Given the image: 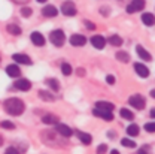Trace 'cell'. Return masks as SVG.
Returning <instances> with one entry per match:
<instances>
[{"label":"cell","mask_w":155,"mask_h":154,"mask_svg":"<svg viewBox=\"0 0 155 154\" xmlns=\"http://www.w3.org/2000/svg\"><path fill=\"white\" fill-rule=\"evenodd\" d=\"M3 106H5V111L9 114V115H21L25 109L24 106V102L21 99L17 97H9L3 102Z\"/></svg>","instance_id":"1"},{"label":"cell","mask_w":155,"mask_h":154,"mask_svg":"<svg viewBox=\"0 0 155 154\" xmlns=\"http://www.w3.org/2000/svg\"><path fill=\"white\" fill-rule=\"evenodd\" d=\"M49 40H51L55 46H63V45H64V42H66L64 32H63V30H54V32H51V35H49Z\"/></svg>","instance_id":"2"},{"label":"cell","mask_w":155,"mask_h":154,"mask_svg":"<svg viewBox=\"0 0 155 154\" xmlns=\"http://www.w3.org/2000/svg\"><path fill=\"white\" fill-rule=\"evenodd\" d=\"M128 103H130L131 106H134L136 109H145V106H146L145 97H142L140 94H133V96H130Z\"/></svg>","instance_id":"3"},{"label":"cell","mask_w":155,"mask_h":154,"mask_svg":"<svg viewBox=\"0 0 155 154\" xmlns=\"http://www.w3.org/2000/svg\"><path fill=\"white\" fill-rule=\"evenodd\" d=\"M61 12L66 15V17H73V15H76V6H75V3L73 2H64L63 5H61Z\"/></svg>","instance_id":"4"},{"label":"cell","mask_w":155,"mask_h":154,"mask_svg":"<svg viewBox=\"0 0 155 154\" xmlns=\"http://www.w3.org/2000/svg\"><path fill=\"white\" fill-rule=\"evenodd\" d=\"M145 5H146V2H145V0H131V2H130V5L127 6V12H128V14L139 12V11H142V9L145 8Z\"/></svg>","instance_id":"5"},{"label":"cell","mask_w":155,"mask_h":154,"mask_svg":"<svg viewBox=\"0 0 155 154\" xmlns=\"http://www.w3.org/2000/svg\"><path fill=\"white\" fill-rule=\"evenodd\" d=\"M93 114H94L96 117H100V118L106 120V121H112V120H114V114H112V111H106V109L94 108V109H93Z\"/></svg>","instance_id":"6"},{"label":"cell","mask_w":155,"mask_h":154,"mask_svg":"<svg viewBox=\"0 0 155 154\" xmlns=\"http://www.w3.org/2000/svg\"><path fill=\"white\" fill-rule=\"evenodd\" d=\"M55 132H57L58 135L64 136V138H70V136L73 135V130H72L69 126H66V124H61V123L55 124Z\"/></svg>","instance_id":"7"},{"label":"cell","mask_w":155,"mask_h":154,"mask_svg":"<svg viewBox=\"0 0 155 154\" xmlns=\"http://www.w3.org/2000/svg\"><path fill=\"white\" fill-rule=\"evenodd\" d=\"M14 87H15L17 90H21V91H28V90L31 88V82H30L28 79H18V81L14 84Z\"/></svg>","instance_id":"8"},{"label":"cell","mask_w":155,"mask_h":154,"mask_svg":"<svg viewBox=\"0 0 155 154\" xmlns=\"http://www.w3.org/2000/svg\"><path fill=\"white\" fill-rule=\"evenodd\" d=\"M134 70H136V74H137L140 78H148L149 77V69H148L145 64H142V63H136L134 64Z\"/></svg>","instance_id":"9"},{"label":"cell","mask_w":155,"mask_h":154,"mask_svg":"<svg viewBox=\"0 0 155 154\" xmlns=\"http://www.w3.org/2000/svg\"><path fill=\"white\" fill-rule=\"evenodd\" d=\"M91 43H93V46L97 48V50H103L104 45H106V39L103 38V36H100V35H96V36L91 38Z\"/></svg>","instance_id":"10"},{"label":"cell","mask_w":155,"mask_h":154,"mask_svg":"<svg viewBox=\"0 0 155 154\" xmlns=\"http://www.w3.org/2000/svg\"><path fill=\"white\" fill-rule=\"evenodd\" d=\"M42 14H43V17H48V18H52V17H57L58 11L55 6H52V5H46L43 9H42Z\"/></svg>","instance_id":"11"},{"label":"cell","mask_w":155,"mask_h":154,"mask_svg":"<svg viewBox=\"0 0 155 154\" xmlns=\"http://www.w3.org/2000/svg\"><path fill=\"white\" fill-rule=\"evenodd\" d=\"M136 53H137L139 57L142 58V60H145V61H151V60H152V56H151L142 45H137V46H136Z\"/></svg>","instance_id":"12"},{"label":"cell","mask_w":155,"mask_h":154,"mask_svg":"<svg viewBox=\"0 0 155 154\" xmlns=\"http://www.w3.org/2000/svg\"><path fill=\"white\" fill-rule=\"evenodd\" d=\"M30 39H31V42H33L36 46H43V45H45V38H43V35L39 33V32H33Z\"/></svg>","instance_id":"13"},{"label":"cell","mask_w":155,"mask_h":154,"mask_svg":"<svg viewBox=\"0 0 155 154\" xmlns=\"http://www.w3.org/2000/svg\"><path fill=\"white\" fill-rule=\"evenodd\" d=\"M70 43L73 46H84L87 43V39H85V36H82V35H72Z\"/></svg>","instance_id":"14"},{"label":"cell","mask_w":155,"mask_h":154,"mask_svg":"<svg viewBox=\"0 0 155 154\" xmlns=\"http://www.w3.org/2000/svg\"><path fill=\"white\" fill-rule=\"evenodd\" d=\"M6 74L12 78H18L19 75H21V69H19L17 64H9V66L6 67Z\"/></svg>","instance_id":"15"},{"label":"cell","mask_w":155,"mask_h":154,"mask_svg":"<svg viewBox=\"0 0 155 154\" xmlns=\"http://www.w3.org/2000/svg\"><path fill=\"white\" fill-rule=\"evenodd\" d=\"M12 58H14V61L21 63V64H31V58L25 54H14Z\"/></svg>","instance_id":"16"},{"label":"cell","mask_w":155,"mask_h":154,"mask_svg":"<svg viewBox=\"0 0 155 154\" xmlns=\"http://www.w3.org/2000/svg\"><path fill=\"white\" fill-rule=\"evenodd\" d=\"M76 136L79 138V141H81L82 144H85V145H90V144H91V141H93L91 135L84 133V132H76Z\"/></svg>","instance_id":"17"},{"label":"cell","mask_w":155,"mask_h":154,"mask_svg":"<svg viewBox=\"0 0 155 154\" xmlns=\"http://www.w3.org/2000/svg\"><path fill=\"white\" fill-rule=\"evenodd\" d=\"M96 108H100V109H106V111H114L115 105L110 103V102H104V100H100L96 103Z\"/></svg>","instance_id":"18"},{"label":"cell","mask_w":155,"mask_h":154,"mask_svg":"<svg viewBox=\"0 0 155 154\" xmlns=\"http://www.w3.org/2000/svg\"><path fill=\"white\" fill-rule=\"evenodd\" d=\"M142 21H143L145 26H154L155 24V17L152 15V14H149V12H145V14L142 15Z\"/></svg>","instance_id":"19"},{"label":"cell","mask_w":155,"mask_h":154,"mask_svg":"<svg viewBox=\"0 0 155 154\" xmlns=\"http://www.w3.org/2000/svg\"><path fill=\"white\" fill-rule=\"evenodd\" d=\"M42 121L45 124H58V117L54 114H46V115L42 117Z\"/></svg>","instance_id":"20"},{"label":"cell","mask_w":155,"mask_h":154,"mask_svg":"<svg viewBox=\"0 0 155 154\" xmlns=\"http://www.w3.org/2000/svg\"><path fill=\"white\" fill-rule=\"evenodd\" d=\"M119 115L122 117V118H125V120H128V121L134 120V114H133L130 109H127V108H122V109L119 111Z\"/></svg>","instance_id":"21"},{"label":"cell","mask_w":155,"mask_h":154,"mask_svg":"<svg viewBox=\"0 0 155 154\" xmlns=\"http://www.w3.org/2000/svg\"><path fill=\"white\" fill-rule=\"evenodd\" d=\"M116 58H118L121 63H128V61H130V54L125 53V51H118V53H116Z\"/></svg>","instance_id":"22"},{"label":"cell","mask_w":155,"mask_h":154,"mask_svg":"<svg viewBox=\"0 0 155 154\" xmlns=\"http://www.w3.org/2000/svg\"><path fill=\"white\" fill-rule=\"evenodd\" d=\"M39 97H40L42 100H45V102H52V100L55 99L49 91H45V90H40V91H39Z\"/></svg>","instance_id":"23"},{"label":"cell","mask_w":155,"mask_h":154,"mask_svg":"<svg viewBox=\"0 0 155 154\" xmlns=\"http://www.w3.org/2000/svg\"><path fill=\"white\" fill-rule=\"evenodd\" d=\"M6 30H8L11 35H14V36H18V35H21V29H19L17 24H9V26L6 27Z\"/></svg>","instance_id":"24"},{"label":"cell","mask_w":155,"mask_h":154,"mask_svg":"<svg viewBox=\"0 0 155 154\" xmlns=\"http://www.w3.org/2000/svg\"><path fill=\"white\" fill-rule=\"evenodd\" d=\"M109 43L114 45V46H121V45H122V39L119 38L118 35H112V36L109 38Z\"/></svg>","instance_id":"25"},{"label":"cell","mask_w":155,"mask_h":154,"mask_svg":"<svg viewBox=\"0 0 155 154\" xmlns=\"http://www.w3.org/2000/svg\"><path fill=\"white\" fill-rule=\"evenodd\" d=\"M46 84L52 88V91H58L60 90V84H58L57 79H54V78H49V79H46Z\"/></svg>","instance_id":"26"},{"label":"cell","mask_w":155,"mask_h":154,"mask_svg":"<svg viewBox=\"0 0 155 154\" xmlns=\"http://www.w3.org/2000/svg\"><path fill=\"white\" fill-rule=\"evenodd\" d=\"M61 72H63V75L69 77V75L73 72V69H72V66H70L69 63H63V64H61Z\"/></svg>","instance_id":"27"},{"label":"cell","mask_w":155,"mask_h":154,"mask_svg":"<svg viewBox=\"0 0 155 154\" xmlns=\"http://www.w3.org/2000/svg\"><path fill=\"white\" fill-rule=\"evenodd\" d=\"M127 133L130 136H137L139 135V126H136V124L128 126V127H127Z\"/></svg>","instance_id":"28"},{"label":"cell","mask_w":155,"mask_h":154,"mask_svg":"<svg viewBox=\"0 0 155 154\" xmlns=\"http://www.w3.org/2000/svg\"><path fill=\"white\" fill-rule=\"evenodd\" d=\"M121 144H122L124 147H128V148H134L136 147V142L131 141V139H128V138H124V139L121 141Z\"/></svg>","instance_id":"29"},{"label":"cell","mask_w":155,"mask_h":154,"mask_svg":"<svg viewBox=\"0 0 155 154\" xmlns=\"http://www.w3.org/2000/svg\"><path fill=\"white\" fill-rule=\"evenodd\" d=\"M145 130L149 132V133H155V121L146 123V124H145Z\"/></svg>","instance_id":"30"},{"label":"cell","mask_w":155,"mask_h":154,"mask_svg":"<svg viewBox=\"0 0 155 154\" xmlns=\"http://www.w3.org/2000/svg\"><path fill=\"white\" fill-rule=\"evenodd\" d=\"M0 126H2L3 129H15V124L11 123V121H2Z\"/></svg>","instance_id":"31"},{"label":"cell","mask_w":155,"mask_h":154,"mask_svg":"<svg viewBox=\"0 0 155 154\" xmlns=\"http://www.w3.org/2000/svg\"><path fill=\"white\" fill-rule=\"evenodd\" d=\"M5 154H21L19 153V150L17 148V147H9V148H6V151H5Z\"/></svg>","instance_id":"32"},{"label":"cell","mask_w":155,"mask_h":154,"mask_svg":"<svg viewBox=\"0 0 155 154\" xmlns=\"http://www.w3.org/2000/svg\"><path fill=\"white\" fill-rule=\"evenodd\" d=\"M21 15L22 17H30L31 15V9L30 8H22L21 9Z\"/></svg>","instance_id":"33"},{"label":"cell","mask_w":155,"mask_h":154,"mask_svg":"<svg viewBox=\"0 0 155 154\" xmlns=\"http://www.w3.org/2000/svg\"><path fill=\"white\" fill-rule=\"evenodd\" d=\"M106 150H107V147H106L104 144H101V145H98V148H97V154H104Z\"/></svg>","instance_id":"34"},{"label":"cell","mask_w":155,"mask_h":154,"mask_svg":"<svg viewBox=\"0 0 155 154\" xmlns=\"http://www.w3.org/2000/svg\"><path fill=\"white\" fill-rule=\"evenodd\" d=\"M106 81H107V84L114 85V84H115V77H114V75H107V77H106Z\"/></svg>","instance_id":"35"},{"label":"cell","mask_w":155,"mask_h":154,"mask_svg":"<svg viewBox=\"0 0 155 154\" xmlns=\"http://www.w3.org/2000/svg\"><path fill=\"white\" fill-rule=\"evenodd\" d=\"M85 26H87V27H88L90 30H94V29H96V26H94V24H93L91 21H85Z\"/></svg>","instance_id":"36"},{"label":"cell","mask_w":155,"mask_h":154,"mask_svg":"<svg viewBox=\"0 0 155 154\" xmlns=\"http://www.w3.org/2000/svg\"><path fill=\"white\" fill-rule=\"evenodd\" d=\"M14 3H18V5H25V3H28V0H12Z\"/></svg>","instance_id":"37"},{"label":"cell","mask_w":155,"mask_h":154,"mask_svg":"<svg viewBox=\"0 0 155 154\" xmlns=\"http://www.w3.org/2000/svg\"><path fill=\"white\" fill-rule=\"evenodd\" d=\"M76 74L79 75V77H84V75H85V70H84L82 67H79V69H78V72H76Z\"/></svg>","instance_id":"38"},{"label":"cell","mask_w":155,"mask_h":154,"mask_svg":"<svg viewBox=\"0 0 155 154\" xmlns=\"http://www.w3.org/2000/svg\"><path fill=\"white\" fill-rule=\"evenodd\" d=\"M137 154H148V150H146V148H140V150L137 151Z\"/></svg>","instance_id":"39"},{"label":"cell","mask_w":155,"mask_h":154,"mask_svg":"<svg viewBox=\"0 0 155 154\" xmlns=\"http://www.w3.org/2000/svg\"><path fill=\"white\" fill-rule=\"evenodd\" d=\"M149 115H151V118H155V108L151 111V114H149Z\"/></svg>","instance_id":"40"},{"label":"cell","mask_w":155,"mask_h":154,"mask_svg":"<svg viewBox=\"0 0 155 154\" xmlns=\"http://www.w3.org/2000/svg\"><path fill=\"white\" fill-rule=\"evenodd\" d=\"M151 96L155 99V88H154V90H151Z\"/></svg>","instance_id":"41"},{"label":"cell","mask_w":155,"mask_h":154,"mask_svg":"<svg viewBox=\"0 0 155 154\" xmlns=\"http://www.w3.org/2000/svg\"><path fill=\"white\" fill-rule=\"evenodd\" d=\"M110 154H119V151H116V150H112V151H110Z\"/></svg>","instance_id":"42"},{"label":"cell","mask_w":155,"mask_h":154,"mask_svg":"<svg viewBox=\"0 0 155 154\" xmlns=\"http://www.w3.org/2000/svg\"><path fill=\"white\" fill-rule=\"evenodd\" d=\"M2 145H3V138L0 136V147H2Z\"/></svg>","instance_id":"43"},{"label":"cell","mask_w":155,"mask_h":154,"mask_svg":"<svg viewBox=\"0 0 155 154\" xmlns=\"http://www.w3.org/2000/svg\"><path fill=\"white\" fill-rule=\"evenodd\" d=\"M38 2H40V3H45V2H46V0H38Z\"/></svg>","instance_id":"44"}]
</instances>
